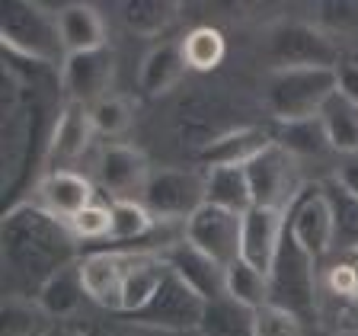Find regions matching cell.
I'll use <instances>...</instances> for the list:
<instances>
[{"mask_svg": "<svg viewBox=\"0 0 358 336\" xmlns=\"http://www.w3.org/2000/svg\"><path fill=\"white\" fill-rule=\"evenodd\" d=\"M80 237L74 227L36 202H20L0 218V260L20 285L42 288L61 269L80 262Z\"/></svg>", "mask_w": 358, "mask_h": 336, "instance_id": "6da1fadb", "label": "cell"}, {"mask_svg": "<svg viewBox=\"0 0 358 336\" xmlns=\"http://www.w3.org/2000/svg\"><path fill=\"white\" fill-rule=\"evenodd\" d=\"M0 42L7 58H20L29 64H64L67 52L61 42L58 13H48L29 0H7L0 13Z\"/></svg>", "mask_w": 358, "mask_h": 336, "instance_id": "7a4b0ae2", "label": "cell"}, {"mask_svg": "<svg viewBox=\"0 0 358 336\" xmlns=\"http://www.w3.org/2000/svg\"><path fill=\"white\" fill-rule=\"evenodd\" d=\"M339 90V67H285L266 80V106L275 122L320 115L323 103Z\"/></svg>", "mask_w": 358, "mask_h": 336, "instance_id": "3957f363", "label": "cell"}, {"mask_svg": "<svg viewBox=\"0 0 358 336\" xmlns=\"http://www.w3.org/2000/svg\"><path fill=\"white\" fill-rule=\"evenodd\" d=\"M268 304L291 311L301 321L317 317V260L301 250L298 240L285 231L275 262L268 269Z\"/></svg>", "mask_w": 358, "mask_h": 336, "instance_id": "277c9868", "label": "cell"}, {"mask_svg": "<svg viewBox=\"0 0 358 336\" xmlns=\"http://www.w3.org/2000/svg\"><path fill=\"white\" fill-rule=\"evenodd\" d=\"M141 202L157 221L186 224L205 205V170H192V167L154 170L141 192Z\"/></svg>", "mask_w": 358, "mask_h": 336, "instance_id": "5b68a950", "label": "cell"}, {"mask_svg": "<svg viewBox=\"0 0 358 336\" xmlns=\"http://www.w3.org/2000/svg\"><path fill=\"white\" fill-rule=\"evenodd\" d=\"M268 58L275 61V71L285 67H339V48L329 32L310 22H278L268 29L266 38Z\"/></svg>", "mask_w": 358, "mask_h": 336, "instance_id": "8992f818", "label": "cell"}, {"mask_svg": "<svg viewBox=\"0 0 358 336\" xmlns=\"http://www.w3.org/2000/svg\"><path fill=\"white\" fill-rule=\"evenodd\" d=\"M205 307H208V301L199 298L170 269L164 285H160V291L150 298V304L144 307V311L131 314V321L148 330H164V333H189V330L199 333Z\"/></svg>", "mask_w": 358, "mask_h": 336, "instance_id": "52a82bcc", "label": "cell"}, {"mask_svg": "<svg viewBox=\"0 0 358 336\" xmlns=\"http://www.w3.org/2000/svg\"><path fill=\"white\" fill-rule=\"evenodd\" d=\"M288 234L317 262L336 246L333 205H329V195L323 189V183H307L294 195V202L288 205Z\"/></svg>", "mask_w": 358, "mask_h": 336, "instance_id": "ba28073f", "label": "cell"}, {"mask_svg": "<svg viewBox=\"0 0 358 336\" xmlns=\"http://www.w3.org/2000/svg\"><path fill=\"white\" fill-rule=\"evenodd\" d=\"M250 122H243L237 115L231 103L211 97V93H195V97L182 99L173 112V132L179 134V141L189 144V148L199 154L201 148H208L211 141H217L221 134L234 132V128H243Z\"/></svg>", "mask_w": 358, "mask_h": 336, "instance_id": "9c48e42d", "label": "cell"}, {"mask_svg": "<svg viewBox=\"0 0 358 336\" xmlns=\"http://www.w3.org/2000/svg\"><path fill=\"white\" fill-rule=\"evenodd\" d=\"M141 256L144 253H138V250H90V253H83L77 262L83 295L103 311L122 314L125 279Z\"/></svg>", "mask_w": 358, "mask_h": 336, "instance_id": "30bf717a", "label": "cell"}, {"mask_svg": "<svg viewBox=\"0 0 358 336\" xmlns=\"http://www.w3.org/2000/svg\"><path fill=\"white\" fill-rule=\"evenodd\" d=\"M240 234H243V215L208 202L186 221V240L224 269L240 262Z\"/></svg>", "mask_w": 358, "mask_h": 336, "instance_id": "8fae6325", "label": "cell"}, {"mask_svg": "<svg viewBox=\"0 0 358 336\" xmlns=\"http://www.w3.org/2000/svg\"><path fill=\"white\" fill-rule=\"evenodd\" d=\"M246 179L253 189V205H268V209H285L301 192L298 176H294V157L282 150L278 144L266 148L256 160L246 164Z\"/></svg>", "mask_w": 358, "mask_h": 336, "instance_id": "7c38bea8", "label": "cell"}, {"mask_svg": "<svg viewBox=\"0 0 358 336\" xmlns=\"http://www.w3.org/2000/svg\"><path fill=\"white\" fill-rule=\"evenodd\" d=\"M112 80H115V55L112 48L83 55H67L61 64V90H64L67 103L96 106L106 99Z\"/></svg>", "mask_w": 358, "mask_h": 336, "instance_id": "4fadbf2b", "label": "cell"}, {"mask_svg": "<svg viewBox=\"0 0 358 336\" xmlns=\"http://www.w3.org/2000/svg\"><path fill=\"white\" fill-rule=\"evenodd\" d=\"M288 231V211L268 209V205H253L243 215V234H240V260L250 266L268 272L275 253L282 246V237Z\"/></svg>", "mask_w": 358, "mask_h": 336, "instance_id": "5bb4252c", "label": "cell"}, {"mask_svg": "<svg viewBox=\"0 0 358 336\" xmlns=\"http://www.w3.org/2000/svg\"><path fill=\"white\" fill-rule=\"evenodd\" d=\"M164 260H166V266H170L173 272H176V276L199 295V298L217 301V298L227 295V269L217 266L215 260H208L201 250H195L186 237L179 240L176 246H170V250L164 253Z\"/></svg>", "mask_w": 358, "mask_h": 336, "instance_id": "9a60e30c", "label": "cell"}, {"mask_svg": "<svg viewBox=\"0 0 358 336\" xmlns=\"http://www.w3.org/2000/svg\"><path fill=\"white\" fill-rule=\"evenodd\" d=\"M150 164L148 157L131 144H109L99 157V179L109 189L112 202L115 199H134L138 192H144L150 179Z\"/></svg>", "mask_w": 358, "mask_h": 336, "instance_id": "2e32d148", "label": "cell"}, {"mask_svg": "<svg viewBox=\"0 0 358 336\" xmlns=\"http://www.w3.org/2000/svg\"><path fill=\"white\" fill-rule=\"evenodd\" d=\"M272 144H275V134H272L268 125H243L221 134L208 148H201L195 154V160L205 164V170H215V167H246L266 148H272Z\"/></svg>", "mask_w": 358, "mask_h": 336, "instance_id": "e0dca14e", "label": "cell"}, {"mask_svg": "<svg viewBox=\"0 0 358 336\" xmlns=\"http://www.w3.org/2000/svg\"><path fill=\"white\" fill-rule=\"evenodd\" d=\"M90 202H93V183L87 176H80L77 170L58 167V170L45 173L42 183H38V205L67 224L74 221Z\"/></svg>", "mask_w": 358, "mask_h": 336, "instance_id": "ac0fdd59", "label": "cell"}, {"mask_svg": "<svg viewBox=\"0 0 358 336\" xmlns=\"http://www.w3.org/2000/svg\"><path fill=\"white\" fill-rule=\"evenodd\" d=\"M58 29L67 55L99 52L106 45V20L93 4H67L58 10Z\"/></svg>", "mask_w": 358, "mask_h": 336, "instance_id": "d6986e66", "label": "cell"}, {"mask_svg": "<svg viewBox=\"0 0 358 336\" xmlns=\"http://www.w3.org/2000/svg\"><path fill=\"white\" fill-rule=\"evenodd\" d=\"M93 122H90V106L80 103H64L58 112L55 125L48 128V148L45 154L52 160H74L87 150L90 138H93Z\"/></svg>", "mask_w": 358, "mask_h": 336, "instance_id": "ffe728a7", "label": "cell"}, {"mask_svg": "<svg viewBox=\"0 0 358 336\" xmlns=\"http://www.w3.org/2000/svg\"><path fill=\"white\" fill-rule=\"evenodd\" d=\"M189 64L182 55V42H160L144 55L141 67H138V83L148 97H164L186 77Z\"/></svg>", "mask_w": 358, "mask_h": 336, "instance_id": "44dd1931", "label": "cell"}, {"mask_svg": "<svg viewBox=\"0 0 358 336\" xmlns=\"http://www.w3.org/2000/svg\"><path fill=\"white\" fill-rule=\"evenodd\" d=\"M112 205V227L103 240L106 250H134L150 231L157 227V218L148 211V205L138 199H115Z\"/></svg>", "mask_w": 358, "mask_h": 336, "instance_id": "7402d4cb", "label": "cell"}, {"mask_svg": "<svg viewBox=\"0 0 358 336\" xmlns=\"http://www.w3.org/2000/svg\"><path fill=\"white\" fill-rule=\"evenodd\" d=\"M205 202L217 209L246 215L253 209V189L246 179V167H215L205 170Z\"/></svg>", "mask_w": 358, "mask_h": 336, "instance_id": "603a6c76", "label": "cell"}, {"mask_svg": "<svg viewBox=\"0 0 358 336\" xmlns=\"http://www.w3.org/2000/svg\"><path fill=\"white\" fill-rule=\"evenodd\" d=\"M83 298H87V295H83L77 266L61 269L58 276H52L36 291V301H38V307L48 314V321H71V317L80 311Z\"/></svg>", "mask_w": 358, "mask_h": 336, "instance_id": "cb8c5ba5", "label": "cell"}, {"mask_svg": "<svg viewBox=\"0 0 358 336\" xmlns=\"http://www.w3.org/2000/svg\"><path fill=\"white\" fill-rule=\"evenodd\" d=\"M275 144L282 150H288L291 157H323L327 150H333L329 134L323 128L320 115L310 119H291V122H275L272 125Z\"/></svg>", "mask_w": 358, "mask_h": 336, "instance_id": "d4e9b609", "label": "cell"}, {"mask_svg": "<svg viewBox=\"0 0 358 336\" xmlns=\"http://www.w3.org/2000/svg\"><path fill=\"white\" fill-rule=\"evenodd\" d=\"M166 272H170V266H166L164 256L157 253H144L141 260H138V266L128 272L125 279V295H122V314H138L144 311V307L150 304V298H154L157 291H160V285H164Z\"/></svg>", "mask_w": 358, "mask_h": 336, "instance_id": "484cf974", "label": "cell"}, {"mask_svg": "<svg viewBox=\"0 0 358 336\" xmlns=\"http://www.w3.org/2000/svg\"><path fill=\"white\" fill-rule=\"evenodd\" d=\"M122 26L128 32L141 38H154L164 36L179 16V4H170V0H128L119 7Z\"/></svg>", "mask_w": 358, "mask_h": 336, "instance_id": "4316f807", "label": "cell"}, {"mask_svg": "<svg viewBox=\"0 0 358 336\" xmlns=\"http://www.w3.org/2000/svg\"><path fill=\"white\" fill-rule=\"evenodd\" d=\"M320 122L329 134V144L339 154H358V106L352 99H345L339 90L323 103Z\"/></svg>", "mask_w": 358, "mask_h": 336, "instance_id": "83f0119b", "label": "cell"}, {"mask_svg": "<svg viewBox=\"0 0 358 336\" xmlns=\"http://www.w3.org/2000/svg\"><path fill=\"white\" fill-rule=\"evenodd\" d=\"M199 336H256L253 330V311L237 304L234 298H217L208 301L205 317H201Z\"/></svg>", "mask_w": 358, "mask_h": 336, "instance_id": "f1b7e54d", "label": "cell"}, {"mask_svg": "<svg viewBox=\"0 0 358 336\" xmlns=\"http://www.w3.org/2000/svg\"><path fill=\"white\" fill-rule=\"evenodd\" d=\"M182 55H186L189 71H201L208 74L215 67H221L224 55H227V38L215 26H199L182 38Z\"/></svg>", "mask_w": 358, "mask_h": 336, "instance_id": "f546056e", "label": "cell"}, {"mask_svg": "<svg viewBox=\"0 0 358 336\" xmlns=\"http://www.w3.org/2000/svg\"><path fill=\"white\" fill-rule=\"evenodd\" d=\"M48 327V314L38 307V301H26L20 295H10L0 304V336H42Z\"/></svg>", "mask_w": 358, "mask_h": 336, "instance_id": "4dcf8cb0", "label": "cell"}, {"mask_svg": "<svg viewBox=\"0 0 358 336\" xmlns=\"http://www.w3.org/2000/svg\"><path fill=\"white\" fill-rule=\"evenodd\" d=\"M227 298H234L237 304L259 311L268 304V272L250 266V262H234L227 269Z\"/></svg>", "mask_w": 358, "mask_h": 336, "instance_id": "1f68e13d", "label": "cell"}, {"mask_svg": "<svg viewBox=\"0 0 358 336\" xmlns=\"http://www.w3.org/2000/svg\"><path fill=\"white\" fill-rule=\"evenodd\" d=\"M329 195V205H333V221H336V244L345 246V250H355L358 246V195H352L349 189H343L336 179L323 183Z\"/></svg>", "mask_w": 358, "mask_h": 336, "instance_id": "d6a6232c", "label": "cell"}, {"mask_svg": "<svg viewBox=\"0 0 358 336\" xmlns=\"http://www.w3.org/2000/svg\"><path fill=\"white\" fill-rule=\"evenodd\" d=\"M134 119V106L125 97H106L90 106V122L96 134H122Z\"/></svg>", "mask_w": 358, "mask_h": 336, "instance_id": "836d02e7", "label": "cell"}, {"mask_svg": "<svg viewBox=\"0 0 358 336\" xmlns=\"http://www.w3.org/2000/svg\"><path fill=\"white\" fill-rule=\"evenodd\" d=\"M253 330L256 336H304V321L294 317L291 311L266 304L253 311Z\"/></svg>", "mask_w": 358, "mask_h": 336, "instance_id": "e575fe53", "label": "cell"}, {"mask_svg": "<svg viewBox=\"0 0 358 336\" xmlns=\"http://www.w3.org/2000/svg\"><path fill=\"white\" fill-rule=\"evenodd\" d=\"M74 234L80 237V244H93V240H106L112 227V205H103V202H90L87 209L71 221Z\"/></svg>", "mask_w": 358, "mask_h": 336, "instance_id": "d590c367", "label": "cell"}, {"mask_svg": "<svg viewBox=\"0 0 358 336\" xmlns=\"http://www.w3.org/2000/svg\"><path fill=\"white\" fill-rule=\"evenodd\" d=\"M323 32H358V0H333L317 7Z\"/></svg>", "mask_w": 358, "mask_h": 336, "instance_id": "8d00e7d4", "label": "cell"}, {"mask_svg": "<svg viewBox=\"0 0 358 336\" xmlns=\"http://www.w3.org/2000/svg\"><path fill=\"white\" fill-rule=\"evenodd\" d=\"M327 282H329V291H333V295H339V298H352V291L358 288V272L349 266V262H339V266L329 269Z\"/></svg>", "mask_w": 358, "mask_h": 336, "instance_id": "74e56055", "label": "cell"}, {"mask_svg": "<svg viewBox=\"0 0 358 336\" xmlns=\"http://www.w3.org/2000/svg\"><path fill=\"white\" fill-rule=\"evenodd\" d=\"M339 93L358 106V61L339 64Z\"/></svg>", "mask_w": 358, "mask_h": 336, "instance_id": "f35d334b", "label": "cell"}, {"mask_svg": "<svg viewBox=\"0 0 358 336\" xmlns=\"http://www.w3.org/2000/svg\"><path fill=\"white\" fill-rule=\"evenodd\" d=\"M336 183L343 189H349L352 195H358V154L345 157V164L339 167V173H336Z\"/></svg>", "mask_w": 358, "mask_h": 336, "instance_id": "ab89813d", "label": "cell"}, {"mask_svg": "<svg viewBox=\"0 0 358 336\" xmlns=\"http://www.w3.org/2000/svg\"><path fill=\"white\" fill-rule=\"evenodd\" d=\"M52 336H90V333L83 327H61V330H55Z\"/></svg>", "mask_w": 358, "mask_h": 336, "instance_id": "60d3db41", "label": "cell"}, {"mask_svg": "<svg viewBox=\"0 0 358 336\" xmlns=\"http://www.w3.org/2000/svg\"><path fill=\"white\" fill-rule=\"evenodd\" d=\"M345 262H349V266L358 272V246H355V250H349V260H345Z\"/></svg>", "mask_w": 358, "mask_h": 336, "instance_id": "b9f144b4", "label": "cell"}, {"mask_svg": "<svg viewBox=\"0 0 358 336\" xmlns=\"http://www.w3.org/2000/svg\"><path fill=\"white\" fill-rule=\"evenodd\" d=\"M349 301H352V307H355V311H358V288L352 291V298H349Z\"/></svg>", "mask_w": 358, "mask_h": 336, "instance_id": "7bdbcfd3", "label": "cell"}, {"mask_svg": "<svg viewBox=\"0 0 358 336\" xmlns=\"http://www.w3.org/2000/svg\"><path fill=\"white\" fill-rule=\"evenodd\" d=\"M339 336H358V333H339Z\"/></svg>", "mask_w": 358, "mask_h": 336, "instance_id": "ee69618b", "label": "cell"}]
</instances>
